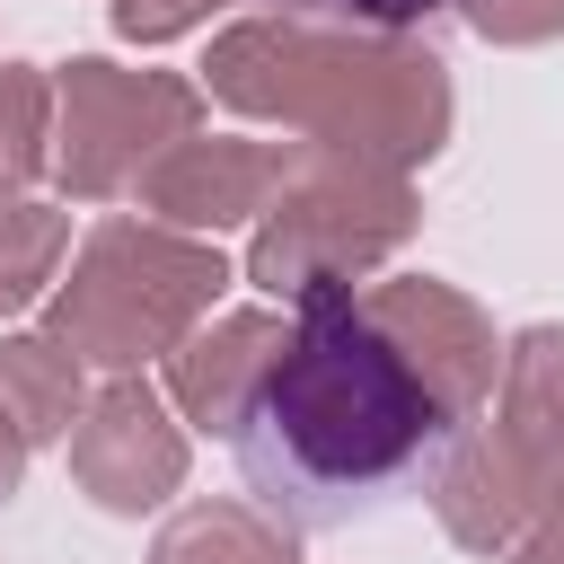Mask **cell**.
I'll list each match as a JSON object with an SVG mask.
<instances>
[{
    "label": "cell",
    "instance_id": "277c9868",
    "mask_svg": "<svg viewBox=\"0 0 564 564\" xmlns=\"http://www.w3.org/2000/svg\"><path fill=\"white\" fill-rule=\"evenodd\" d=\"M405 229H414L405 167H379V159H352V150H326V141H291V167L273 185V203L256 212L247 282L273 291V300L352 291V273L397 256Z\"/></svg>",
    "mask_w": 564,
    "mask_h": 564
},
{
    "label": "cell",
    "instance_id": "8fae6325",
    "mask_svg": "<svg viewBox=\"0 0 564 564\" xmlns=\"http://www.w3.org/2000/svg\"><path fill=\"white\" fill-rule=\"evenodd\" d=\"M79 352L44 326V335H9L0 344V397H9V414H18V432L26 441H62L70 423H79Z\"/></svg>",
    "mask_w": 564,
    "mask_h": 564
},
{
    "label": "cell",
    "instance_id": "5b68a950",
    "mask_svg": "<svg viewBox=\"0 0 564 564\" xmlns=\"http://www.w3.org/2000/svg\"><path fill=\"white\" fill-rule=\"evenodd\" d=\"M203 123V88L176 79V70H123V62H62L53 79V167H62V194L79 203H106V194H132V176L185 141Z\"/></svg>",
    "mask_w": 564,
    "mask_h": 564
},
{
    "label": "cell",
    "instance_id": "6da1fadb",
    "mask_svg": "<svg viewBox=\"0 0 564 564\" xmlns=\"http://www.w3.org/2000/svg\"><path fill=\"white\" fill-rule=\"evenodd\" d=\"M449 432L458 423L414 379V361L361 317V300L308 291L291 300V335L264 361L229 441L256 511H273L282 529H344L379 511L405 476H423Z\"/></svg>",
    "mask_w": 564,
    "mask_h": 564
},
{
    "label": "cell",
    "instance_id": "9c48e42d",
    "mask_svg": "<svg viewBox=\"0 0 564 564\" xmlns=\"http://www.w3.org/2000/svg\"><path fill=\"white\" fill-rule=\"evenodd\" d=\"M282 335H291V317H273V308H238V317H220V326H194V335L167 352V397L185 405V423L238 432V414H247L264 361L282 352Z\"/></svg>",
    "mask_w": 564,
    "mask_h": 564
},
{
    "label": "cell",
    "instance_id": "2e32d148",
    "mask_svg": "<svg viewBox=\"0 0 564 564\" xmlns=\"http://www.w3.org/2000/svg\"><path fill=\"white\" fill-rule=\"evenodd\" d=\"M485 44H546L564 35V0H449Z\"/></svg>",
    "mask_w": 564,
    "mask_h": 564
},
{
    "label": "cell",
    "instance_id": "4fadbf2b",
    "mask_svg": "<svg viewBox=\"0 0 564 564\" xmlns=\"http://www.w3.org/2000/svg\"><path fill=\"white\" fill-rule=\"evenodd\" d=\"M62 247H70V212L0 194V317L44 300V282L62 273Z\"/></svg>",
    "mask_w": 564,
    "mask_h": 564
},
{
    "label": "cell",
    "instance_id": "5bb4252c",
    "mask_svg": "<svg viewBox=\"0 0 564 564\" xmlns=\"http://www.w3.org/2000/svg\"><path fill=\"white\" fill-rule=\"evenodd\" d=\"M35 167H53V88L26 62H0V194H18Z\"/></svg>",
    "mask_w": 564,
    "mask_h": 564
},
{
    "label": "cell",
    "instance_id": "8992f818",
    "mask_svg": "<svg viewBox=\"0 0 564 564\" xmlns=\"http://www.w3.org/2000/svg\"><path fill=\"white\" fill-rule=\"evenodd\" d=\"M70 476L88 485L97 511H159L185 485V432L167 423V405L123 370L115 388H97L70 423Z\"/></svg>",
    "mask_w": 564,
    "mask_h": 564
},
{
    "label": "cell",
    "instance_id": "3957f363",
    "mask_svg": "<svg viewBox=\"0 0 564 564\" xmlns=\"http://www.w3.org/2000/svg\"><path fill=\"white\" fill-rule=\"evenodd\" d=\"M220 291H229L220 247H203L185 229H159V220H106V229H88L70 282L53 291V335L79 361L123 379V370L176 352L212 317Z\"/></svg>",
    "mask_w": 564,
    "mask_h": 564
},
{
    "label": "cell",
    "instance_id": "9a60e30c",
    "mask_svg": "<svg viewBox=\"0 0 564 564\" xmlns=\"http://www.w3.org/2000/svg\"><path fill=\"white\" fill-rule=\"evenodd\" d=\"M273 9L300 18V26H344V35H414L449 0H273Z\"/></svg>",
    "mask_w": 564,
    "mask_h": 564
},
{
    "label": "cell",
    "instance_id": "ac0fdd59",
    "mask_svg": "<svg viewBox=\"0 0 564 564\" xmlns=\"http://www.w3.org/2000/svg\"><path fill=\"white\" fill-rule=\"evenodd\" d=\"M18 476H26V432H18V414H9V397H0V502L18 494Z\"/></svg>",
    "mask_w": 564,
    "mask_h": 564
},
{
    "label": "cell",
    "instance_id": "52a82bcc",
    "mask_svg": "<svg viewBox=\"0 0 564 564\" xmlns=\"http://www.w3.org/2000/svg\"><path fill=\"white\" fill-rule=\"evenodd\" d=\"M361 317L414 361V379L441 397L449 423L485 414L502 352H494V326L476 317V300H458L449 282H423V273H414V282H379V291H361Z\"/></svg>",
    "mask_w": 564,
    "mask_h": 564
},
{
    "label": "cell",
    "instance_id": "7c38bea8",
    "mask_svg": "<svg viewBox=\"0 0 564 564\" xmlns=\"http://www.w3.org/2000/svg\"><path fill=\"white\" fill-rule=\"evenodd\" d=\"M150 564H300L291 555V529L273 511H247V502H194L159 529Z\"/></svg>",
    "mask_w": 564,
    "mask_h": 564
},
{
    "label": "cell",
    "instance_id": "30bf717a",
    "mask_svg": "<svg viewBox=\"0 0 564 564\" xmlns=\"http://www.w3.org/2000/svg\"><path fill=\"white\" fill-rule=\"evenodd\" d=\"M494 432H502V449L555 494V476H564V326H529L511 352H502V370H494V414H485Z\"/></svg>",
    "mask_w": 564,
    "mask_h": 564
},
{
    "label": "cell",
    "instance_id": "e0dca14e",
    "mask_svg": "<svg viewBox=\"0 0 564 564\" xmlns=\"http://www.w3.org/2000/svg\"><path fill=\"white\" fill-rule=\"evenodd\" d=\"M220 0H115V35H132V44H167V35H185V26H203Z\"/></svg>",
    "mask_w": 564,
    "mask_h": 564
},
{
    "label": "cell",
    "instance_id": "ba28073f",
    "mask_svg": "<svg viewBox=\"0 0 564 564\" xmlns=\"http://www.w3.org/2000/svg\"><path fill=\"white\" fill-rule=\"evenodd\" d=\"M282 167H291V141H203V132H185V141H167L132 176V194H141V212L159 229H185L194 238V229L256 220L273 203Z\"/></svg>",
    "mask_w": 564,
    "mask_h": 564
},
{
    "label": "cell",
    "instance_id": "7a4b0ae2",
    "mask_svg": "<svg viewBox=\"0 0 564 564\" xmlns=\"http://www.w3.org/2000/svg\"><path fill=\"white\" fill-rule=\"evenodd\" d=\"M203 70H212V97H229L238 115H273L300 141H326L379 167H414L449 141V79L405 35L256 18V26H229Z\"/></svg>",
    "mask_w": 564,
    "mask_h": 564
}]
</instances>
